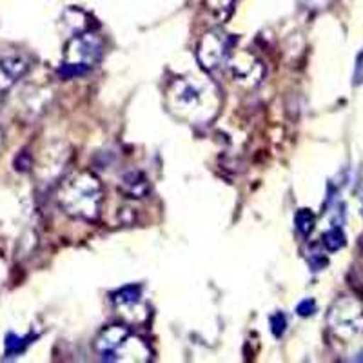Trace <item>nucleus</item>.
Returning <instances> with one entry per match:
<instances>
[{"mask_svg":"<svg viewBox=\"0 0 363 363\" xmlns=\"http://www.w3.org/2000/svg\"><path fill=\"white\" fill-rule=\"evenodd\" d=\"M169 111L189 124H207L220 109V93L216 86L203 77H180L165 91Z\"/></svg>","mask_w":363,"mask_h":363,"instance_id":"nucleus-1","label":"nucleus"},{"mask_svg":"<svg viewBox=\"0 0 363 363\" xmlns=\"http://www.w3.org/2000/svg\"><path fill=\"white\" fill-rule=\"evenodd\" d=\"M57 200L66 215L93 222L99 218L100 209H102V182L91 171H74L60 184L57 191Z\"/></svg>","mask_w":363,"mask_h":363,"instance_id":"nucleus-2","label":"nucleus"},{"mask_svg":"<svg viewBox=\"0 0 363 363\" xmlns=\"http://www.w3.org/2000/svg\"><path fill=\"white\" fill-rule=\"evenodd\" d=\"M96 352L104 362H147L151 359L149 347L131 335L125 325H109L95 342Z\"/></svg>","mask_w":363,"mask_h":363,"instance_id":"nucleus-3","label":"nucleus"},{"mask_svg":"<svg viewBox=\"0 0 363 363\" xmlns=\"http://www.w3.org/2000/svg\"><path fill=\"white\" fill-rule=\"evenodd\" d=\"M102 51L104 44L95 33H91V31L77 33L67 42L64 66L60 67L58 73L64 79H73V77L84 74L102 58Z\"/></svg>","mask_w":363,"mask_h":363,"instance_id":"nucleus-4","label":"nucleus"},{"mask_svg":"<svg viewBox=\"0 0 363 363\" xmlns=\"http://www.w3.org/2000/svg\"><path fill=\"white\" fill-rule=\"evenodd\" d=\"M329 329L340 340H354L363 335V306L356 298L342 296L333 303L327 316Z\"/></svg>","mask_w":363,"mask_h":363,"instance_id":"nucleus-5","label":"nucleus"},{"mask_svg":"<svg viewBox=\"0 0 363 363\" xmlns=\"http://www.w3.org/2000/svg\"><path fill=\"white\" fill-rule=\"evenodd\" d=\"M233 45H235V38L231 35H227L222 29H213L207 31L199 42L196 48V58L199 64L207 71H215L227 64L229 57L233 53Z\"/></svg>","mask_w":363,"mask_h":363,"instance_id":"nucleus-6","label":"nucleus"},{"mask_svg":"<svg viewBox=\"0 0 363 363\" xmlns=\"http://www.w3.org/2000/svg\"><path fill=\"white\" fill-rule=\"evenodd\" d=\"M227 67H229L233 80L238 86L256 87L260 86L262 80H264V64L249 51H238V53L235 51V53H231V57L227 60Z\"/></svg>","mask_w":363,"mask_h":363,"instance_id":"nucleus-7","label":"nucleus"},{"mask_svg":"<svg viewBox=\"0 0 363 363\" xmlns=\"http://www.w3.org/2000/svg\"><path fill=\"white\" fill-rule=\"evenodd\" d=\"M113 303H115L118 316H122L125 322L133 323V325L144 323L149 318L147 306L142 298V291L138 285H128L113 294Z\"/></svg>","mask_w":363,"mask_h":363,"instance_id":"nucleus-8","label":"nucleus"},{"mask_svg":"<svg viewBox=\"0 0 363 363\" xmlns=\"http://www.w3.org/2000/svg\"><path fill=\"white\" fill-rule=\"evenodd\" d=\"M31 67L29 58L22 53H6L0 57V91L9 89L11 86L24 79Z\"/></svg>","mask_w":363,"mask_h":363,"instance_id":"nucleus-9","label":"nucleus"},{"mask_svg":"<svg viewBox=\"0 0 363 363\" xmlns=\"http://www.w3.org/2000/svg\"><path fill=\"white\" fill-rule=\"evenodd\" d=\"M120 191L129 199L142 200L151 193V184H149V178L142 171L133 169L124 173V177L120 178Z\"/></svg>","mask_w":363,"mask_h":363,"instance_id":"nucleus-10","label":"nucleus"},{"mask_svg":"<svg viewBox=\"0 0 363 363\" xmlns=\"http://www.w3.org/2000/svg\"><path fill=\"white\" fill-rule=\"evenodd\" d=\"M206 6L216 22H225L231 17L235 0H206Z\"/></svg>","mask_w":363,"mask_h":363,"instance_id":"nucleus-11","label":"nucleus"},{"mask_svg":"<svg viewBox=\"0 0 363 363\" xmlns=\"http://www.w3.org/2000/svg\"><path fill=\"white\" fill-rule=\"evenodd\" d=\"M322 245L327 252H336L345 245V235L340 227H333L322 236Z\"/></svg>","mask_w":363,"mask_h":363,"instance_id":"nucleus-12","label":"nucleus"},{"mask_svg":"<svg viewBox=\"0 0 363 363\" xmlns=\"http://www.w3.org/2000/svg\"><path fill=\"white\" fill-rule=\"evenodd\" d=\"M31 340H33V336H17L9 333L6 336V356L13 358V356L22 354L26 351V347L31 343Z\"/></svg>","mask_w":363,"mask_h":363,"instance_id":"nucleus-13","label":"nucleus"},{"mask_svg":"<svg viewBox=\"0 0 363 363\" xmlns=\"http://www.w3.org/2000/svg\"><path fill=\"white\" fill-rule=\"evenodd\" d=\"M314 223H316V218H314L313 211L309 209H300L294 216V225H296V231L300 233L301 236H309L314 229Z\"/></svg>","mask_w":363,"mask_h":363,"instance_id":"nucleus-14","label":"nucleus"},{"mask_svg":"<svg viewBox=\"0 0 363 363\" xmlns=\"http://www.w3.org/2000/svg\"><path fill=\"white\" fill-rule=\"evenodd\" d=\"M285 327H287V318H285L281 313L272 314V316H271L272 335L277 336V338H280V336L285 333Z\"/></svg>","mask_w":363,"mask_h":363,"instance_id":"nucleus-15","label":"nucleus"},{"mask_svg":"<svg viewBox=\"0 0 363 363\" xmlns=\"http://www.w3.org/2000/svg\"><path fill=\"white\" fill-rule=\"evenodd\" d=\"M314 311H316V301H314L313 298L301 300L296 307V313L300 314V316H311V314H314Z\"/></svg>","mask_w":363,"mask_h":363,"instance_id":"nucleus-16","label":"nucleus"},{"mask_svg":"<svg viewBox=\"0 0 363 363\" xmlns=\"http://www.w3.org/2000/svg\"><path fill=\"white\" fill-rule=\"evenodd\" d=\"M309 264L311 267H313V271H322V269L327 265V258L323 256V252L314 251L309 255Z\"/></svg>","mask_w":363,"mask_h":363,"instance_id":"nucleus-17","label":"nucleus"},{"mask_svg":"<svg viewBox=\"0 0 363 363\" xmlns=\"http://www.w3.org/2000/svg\"><path fill=\"white\" fill-rule=\"evenodd\" d=\"M354 82H356V84H362V82H363V51H362V53H359L358 60H356Z\"/></svg>","mask_w":363,"mask_h":363,"instance_id":"nucleus-18","label":"nucleus"},{"mask_svg":"<svg viewBox=\"0 0 363 363\" xmlns=\"http://www.w3.org/2000/svg\"><path fill=\"white\" fill-rule=\"evenodd\" d=\"M2 144H4V133L0 129V149H2Z\"/></svg>","mask_w":363,"mask_h":363,"instance_id":"nucleus-19","label":"nucleus"},{"mask_svg":"<svg viewBox=\"0 0 363 363\" xmlns=\"http://www.w3.org/2000/svg\"><path fill=\"white\" fill-rule=\"evenodd\" d=\"M362 211H363V200H362Z\"/></svg>","mask_w":363,"mask_h":363,"instance_id":"nucleus-20","label":"nucleus"}]
</instances>
